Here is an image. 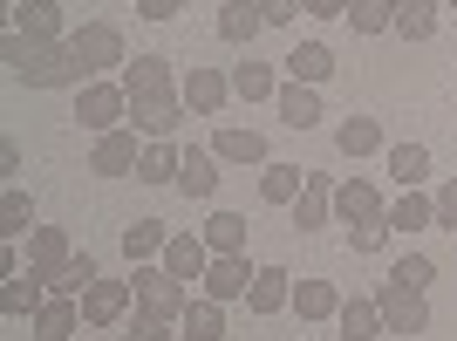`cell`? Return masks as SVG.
I'll list each match as a JSON object with an SVG mask.
<instances>
[{
	"mask_svg": "<svg viewBox=\"0 0 457 341\" xmlns=\"http://www.w3.org/2000/svg\"><path fill=\"white\" fill-rule=\"evenodd\" d=\"M335 76V55H328L321 41H301V48H287V82H328Z\"/></svg>",
	"mask_w": 457,
	"mask_h": 341,
	"instance_id": "cell-27",
	"label": "cell"
},
{
	"mask_svg": "<svg viewBox=\"0 0 457 341\" xmlns=\"http://www.w3.org/2000/svg\"><path fill=\"white\" fill-rule=\"evenodd\" d=\"M376 307H382V328H389V335H423V328H430V301H423V287H382L376 294Z\"/></svg>",
	"mask_w": 457,
	"mask_h": 341,
	"instance_id": "cell-5",
	"label": "cell"
},
{
	"mask_svg": "<svg viewBox=\"0 0 457 341\" xmlns=\"http://www.w3.org/2000/svg\"><path fill=\"white\" fill-rule=\"evenodd\" d=\"M171 335H178V328L164 321V314H137V321H130V341H171Z\"/></svg>",
	"mask_w": 457,
	"mask_h": 341,
	"instance_id": "cell-41",
	"label": "cell"
},
{
	"mask_svg": "<svg viewBox=\"0 0 457 341\" xmlns=\"http://www.w3.org/2000/svg\"><path fill=\"white\" fill-rule=\"evenodd\" d=\"M437 226V198H423V191H403L396 205H389V232H423Z\"/></svg>",
	"mask_w": 457,
	"mask_h": 341,
	"instance_id": "cell-32",
	"label": "cell"
},
{
	"mask_svg": "<svg viewBox=\"0 0 457 341\" xmlns=\"http://www.w3.org/2000/svg\"><path fill=\"white\" fill-rule=\"evenodd\" d=\"M69 48H76L82 62H89V76H103V69H123V28L116 21H82L76 35H69Z\"/></svg>",
	"mask_w": 457,
	"mask_h": 341,
	"instance_id": "cell-4",
	"label": "cell"
},
{
	"mask_svg": "<svg viewBox=\"0 0 457 341\" xmlns=\"http://www.w3.org/2000/svg\"><path fill=\"white\" fill-rule=\"evenodd\" d=\"M205 246L212 253H246V212H212L205 219Z\"/></svg>",
	"mask_w": 457,
	"mask_h": 341,
	"instance_id": "cell-33",
	"label": "cell"
},
{
	"mask_svg": "<svg viewBox=\"0 0 457 341\" xmlns=\"http://www.w3.org/2000/svg\"><path fill=\"white\" fill-rule=\"evenodd\" d=\"M451 14H457V0H451Z\"/></svg>",
	"mask_w": 457,
	"mask_h": 341,
	"instance_id": "cell-48",
	"label": "cell"
},
{
	"mask_svg": "<svg viewBox=\"0 0 457 341\" xmlns=\"http://www.w3.org/2000/svg\"><path fill=\"white\" fill-rule=\"evenodd\" d=\"M382 157H389V178H396L403 191H417L423 178H430V151H423V144H389Z\"/></svg>",
	"mask_w": 457,
	"mask_h": 341,
	"instance_id": "cell-30",
	"label": "cell"
},
{
	"mask_svg": "<svg viewBox=\"0 0 457 341\" xmlns=\"http://www.w3.org/2000/svg\"><path fill=\"white\" fill-rule=\"evenodd\" d=\"M294 273H287V266H260V273H253V287H246V307L253 314H280V307H294Z\"/></svg>",
	"mask_w": 457,
	"mask_h": 341,
	"instance_id": "cell-14",
	"label": "cell"
},
{
	"mask_svg": "<svg viewBox=\"0 0 457 341\" xmlns=\"http://www.w3.org/2000/svg\"><path fill=\"white\" fill-rule=\"evenodd\" d=\"M348 21H355V35H382V28H396V0H355Z\"/></svg>",
	"mask_w": 457,
	"mask_h": 341,
	"instance_id": "cell-39",
	"label": "cell"
},
{
	"mask_svg": "<svg viewBox=\"0 0 457 341\" xmlns=\"http://www.w3.org/2000/svg\"><path fill=\"white\" fill-rule=\"evenodd\" d=\"M382 239H389V219H376V226H355V232H348V246H355V253H376Z\"/></svg>",
	"mask_w": 457,
	"mask_h": 341,
	"instance_id": "cell-43",
	"label": "cell"
},
{
	"mask_svg": "<svg viewBox=\"0 0 457 341\" xmlns=\"http://www.w3.org/2000/svg\"><path fill=\"white\" fill-rule=\"evenodd\" d=\"M130 294H137L130 280H96L89 294H82V321H89V328L123 321V314H130Z\"/></svg>",
	"mask_w": 457,
	"mask_h": 341,
	"instance_id": "cell-10",
	"label": "cell"
},
{
	"mask_svg": "<svg viewBox=\"0 0 457 341\" xmlns=\"http://www.w3.org/2000/svg\"><path fill=\"white\" fill-rule=\"evenodd\" d=\"M7 76L28 82V89H82L89 62H82L69 41H28V35H7Z\"/></svg>",
	"mask_w": 457,
	"mask_h": 341,
	"instance_id": "cell-1",
	"label": "cell"
},
{
	"mask_svg": "<svg viewBox=\"0 0 457 341\" xmlns=\"http://www.w3.org/2000/svg\"><path fill=\"white\" fill-rule=\"evenodd\" d=\"M96 280H103V273H96V260H89V253H76V260L62 266V273H48V294H76V301H82Z\"/></svg>",
	"mask_w": 457,
	"mask_h": 341,
	"instance_id": "cell-37",
	"label": "cell"
},
{
	"mask_svg": "<svg viewBox=\"0 0 457 341\" xmlns=\"http://www.w3.org/2000/svg\"><path fill=\"white\" fill-rule=\"evenodd\" d=\"M205 266H212L205 232H171V246H164V273H171V280H205Z\"/></svg>",
	"mask_w": 457,
	"mask_h": 341,
	"instance_id": "cell-11",
	"label": "cell"
},
{
	"mask_svg": "<svg viewBox=\"0 0 457 341\" xmlns=\"http://www.w3.org/2000/svg\"><path fill=\"white\" fill-rule=\"evenodd\" d=\"M178 191H185V198H212V191H219V151H198V144H191L185 164H178Z\"/></svg>",
	"mask_w": 457,
	"mask_h": 341,
	"instance_id": "cell-19",
	"label": "cell"
},
{
	"mask_svg": "<svg viewBox=\"0 0 457 341\" xmlns=\"http://www.w3.org/2000/svg\"><path fill=\"white\" fill-rule=\"evenodd\" d=\"M164 246H171V232H164V219H137V226H123V260H130V266L157 260Z\"/></svg>",
	"mask_w": 457,
	"mask_h": 341,
	"instance_id": "cell-22",
	"label": "cell"
},
{
	"mask_svg": "<svg viewBox=\"0 0 457 341\" xmlns=\"http://www.w3.org/2000/svg\"><path fill=\"white\" fill-rule=\"evenodd\" d=\"M396 35L403 41H430L437 35V0H396Z\"/></svg>",
	"mask_w": 457,
	"mask_h": 341,
	"instance_id": "cell-34",
	"label": "cell"
},
{
	"mask_svg": "<svg viewBox=\"0 0 457 341\" xmlns=\"http://www.w3.org/2000/svg\"><path fill=\"white\" fill-rule=\"evenodd\" d=\"M430 198H437V226H444V232H457V178H444Z\"/></svg>",
	"mask_w": 457,
	"mask_h": 341,
	"instance_id": "cell-42",
	"label": "cell"
},
{
	"mask_svg": "<svg viewBox=\"0 0 457 341\" xmlns=\"http://www.w3.org/2000/svg\"><path fill=\"white\" fill-rule=\"evenodd\" d=\"M335 321H342V341H382V335H389L376 301H342V314H335Z\"/></svg>",
	"mask_w": 457,
	"mask_h": 341,
	"instance_id": "cell-29",
	"label": "cell"
},
{
	"mask_svg": "<svg viewBox=\"0 0 457 341\" xmlns=\"http://www.w3.org/2000/svg\"><path fill=\"white\" fill-rule=\"evenodd\" d=\"M212 151L226 157V164H273L260 130H219V137H212Z\"/></svg>",
	"mask_w": 457,
	"mask_h": 341,
	"instance_id": "cell-28",
	"label": "cell"
},
{
	"mask_svg": "<svg viewBox=\"0 0 457 341\" xmlns=\"http://www.w3.org/2000/svg\"><path fill=\"white\" fill-rule=\"evenodd\" d=\"M260 14H267V28H287V21L301 14V0H260Z\"/></svg>",
	"mask_w": 457,
	"mask_h": 341,
	"instance_id": "cell-45",
	"label": "cell"
},
{
	"mask_svg": "<svg viewBox=\"0 0 457 341\" xmlns=\"http://www.w3.org/2000/svg\"><path fill=\"white\" fill-rule=\"evenodd\" d=\"M301 185H307L301 164H280V157H273V164H260V198H267V205H294V198H301Z\"/></svg>",
	"mask_w": 457,
	"mask_h": 341,
	"instance_id": "cell-23",
	"label": "cell"
},
{
	"mask_svg": "<svg viewBox=\"0 0 457 341\" xmlns=\"http://www.w3.org/2000/svg\"><path fill=\"white\" fill-rule=\"evenodd\" d=\"M273 103H280V123H287V130H314V123H321V96H314V82H280Z\"/></svg>",
	"mask_w": 457,
	"mask_h": 341,
	"instance_id": "cell-15",
	"label": "cell"
},
{
	"mask_svg": "<svg viewBox=\"0 0 457 341\" xmlns=\"http://www.w3.org/2000/svg\"><path fill=\"white\" fill-rule=\"evenodd\" d=\"M328 212H335V185H328L321 170H307L301 198H294V232H314V226H328Z\"/></svg>",
	"mask_w": 457,
	"mask_h": 341,
	"instance_id": "cell-13",
	"label": "cell"
},
{
	"mask_svg": "<svg viewBox=\"0 0 457 341\" xmlns=\"http://www.w3.org/2000/svg\"><path fill=\"white\" fill-rule=\"evenodd\" d=\"M0 232H7V239L35 232V205H28V191H21V185H7V198H0Z\"/></svg>",
	"mask_w": 457,
	"mask_h": 341,
	"instance_id": "cell-38",
	"label": "cell"
},
{
	"mask_svg": "<svg viewBox=\"0 0 457 341\" xmlns=\"http://www.w3.org/2000/svg\"><path fill=\"white\" fill-rule=\"evenodd\" d=\"M335 151H342V157H369V151H389V144H382V123H376V116H342Z\"/></svg>",
	"mask_w": 457,
	"mask_h": 341,
	"instance_id": "cell-25",
	"label": "cell"
},
{
	"mask_svg": "<svg viewBox=\"0 0 457 341\" xmlns=\"http://www.w3.org/2000/svg\"><path fill=\"white\" fill-rule=\"evenodd\" d=\"M28 260H35L41 273H62V266L76 260V253H69V232H62V226H35V232H28Z\"/></svg>",
	"mask_w": 457,
	"mask_h": 341,
	"instance_id": "cell-26",
	"label": "cell"
},
{
	"mask_svg": "<svg viewBox=\"0 0 457 341\" xmlns=\"http://www.w3.org/2000/svg\"><path fill=\"white\" fill-rule=\"evenodd\" d=\"M178 7H185V0H137V14H144V21H178Z\"/></svg>",
	"mask_w": 457,
	"mask_h": 341,
	"instance_id": "cell-46",
	"label": "cell"
},
{
	"mask_svg": "<svg viewBox=\"0 0 457 341\" xmlns=\"http://www.w3.org/2000/svg\"><path fill=\"white\" fill-rule=\"evenodd\" d=\"M123 116H130V89H123V82H82V96H76V123L82 130L110 137Z\"/></svg>",
	"mask_w": 457,
	"mask_h": 341,
	"instance_id": "cell-2",
	"label": "cell"
},
{
	"mask_svg": "<svg viewBox=\"0 0 457 341\" xmlns=\"http://www.w3.org/2000/svg\"><path fill=\"white\" fill-rule=\"evenodd\" d=\"M335 219H342V226L355 232V226H376V219H389V205L376 198V185L348 178V185H335Z\"/></svg>",
	"mask_w": 457,
	"mask_h": 341,
	"instance_id": "cell-7",
	"label": "cell"
},
{
	"mask_svg": "<svg viewBox=\"0 0 457 341\" xmlns=\"http://www.w3.org/2000/svg\"><path fill=\"white\" fill-rule=\"evenodd\" d=\"M123 89H130V103H137V96H171L178 89L171 55H137V62H123Z\"/></svg>",
	"mask_w": 457,
	"mask_h": 341,
	"instance_id": "cell-8",
	"label": "cell"
},
{
	"mask_svg": "<svg viewBox=\"0 0 457 341\" xmlns=\"http://www.w3.org/2000/svg\"><path fill=\"white\" fill-rule=\"evenodd\" d=\"M178 335H185V341H219V335H226V301L198 294V301L178 314Z\"/></svg>",
	"mask_w": 457,
	"mask_h": 341,
	"instance_id": "cell-18",
	"label": "cell"
},
{
	"mask_svg": "<svg viewBox=\"0 0 457 341\" xmlns=\"http://www.w3.org/2000/svg\"><path fill=\"white\" fill-rule=\"evenodd\" d=\"M130 287H137V307H144V314H164V321H178V314L191 307L185 280H171L164 266H137V273H130Z\"/></svg>",
	"mask_w": 457,
	"mask_h": 341,
	"instance_id": "cell-3",
	"label": "cell"
},
{
	"mask_svg": "<svg viewBox=\"0 0 457 341\" xmlns=\"http://www.w3.org/2000/svg\"><path fill=\"white\" fill-rule=\"evenodd\" d=\"M178 164H185V151H171V137H157V144H144L137 178H144V185H178Z\"/></svg>",
	"mask_w": 457,
	"mask_h": 341,
	"instance_id": "cell-31",
	"label": "cell"
},
{
	"mask_svg": "<svg viewBox=\"0 0 457 341\" xmlns=\"http://www.w3.org/2000/svg\"><path fill=\"white\" fill-rule=\"evenodd\" d=\"M253 273L260 266H246V253H212V266H205V294L212 301H246V287H253Z\"/></svg>",
	"mask_w": 457,
	"mask_h": 341,
	"instance_id": "cell-6",
	"label": "cell"
},
{
	"mask_svg": "<svg viewBox=\"0 0 457 341\" xmlns=\"http://www.w3.org/2000/svg\"><path fill=\"white\" fill-rule=\"evenodd\" d=\"M0 170H7V185L21 178V144H0Z\"/></svg>",
	"mask_w": 457,
	"mask_h": 341,
	"instance_id": "cell-47",
	"label": "cell"
},
{
	"mask_svg": "<svg viewBox=\"0 0 457 341\" xmlns=\"http://www.w3.org/2000/svg\"><path fill=\"white\" fill-rule=\"evenodd\" d=\"M0 307H7V314H41V307H48V273H41V266H28V273H7V287H0Z\"/></svg>",
	"mask_w": 457,
	"mask_h": 341,
	"instance_id": "cell-12",
	"label": "cell"
},
{
	"mask_svg": "<svg viewBox=\"0 0 457 341\" xmlns=\"http://www.w3.org/2000/svg\"><path fill=\"white\" fill-rule=\"evenodd\" d=\"M226 96H232V76H212V69H191V76H185V103L198 116H219V110H226Z\"/></svg>",
	"mask_w": 457,
	"mask_h": 341,
	"instance_id": "cell-21",
	"label": "cell"
},
{
	"mask_svg": "<svg viewBox=\"0 0 457 341\" xmlns=\"http://www.w3.org/2000/svg\"><path fill=\"white\" fill-rule=\"evenodd\" d=\"M232 96H239V103H260V96H280V82H273L267 62H239V69H232Z\"/></svg>",
	"mask_w": 457,
	"mask_h": 341,
	"instance_id": "cell-35",
	"label": "cell"
},
{
	"mask_svg": "<svg viewBox=\"0 0 457 341\" xmlns=\"http://www.w3.org/2000/svg\"><path fill=\"white\" fill-rule=\"evenodd\" d=\"M144 164V151H137V130H110V137H96V151H89V170L96 178H123V170Z\"/></svg>",
	"mask_w": 457,
	"mask_h": 341,
	"instance_id": "cell-9",
	"label": "cell"
},
{
	"mask_svg": "<svg viewBox=\"0 0 457 341\" xmlns=\"http://www.w3.org/2000/svg\"><path fill=\"white\" fill-rule=\"evenodd\" d=\"M76 321H82L76 294H48V307L35 314V335L41 341H69V335H76Z\"/></svg>",
	"mask_w": 457,
	"mask_h": 341,
	"instance_id": "cell-24",
	"label": "cell"
},
{
	"mask_svg": "<svg viewBox=\"0 0 457 341\" xmlns=\"http://www.w3.org/2000/svg\"><path fill=\"white\" fill-rule=\"evenodd\" d=\"M260 28H267L260 0H226V7H219V41H232V48H246Z\"/></svg>",
	"mask_w": 457,
	"mask_h": 341,
	"instance_id": "cell-20",
	"label": "cell"
},
{
	"mask_svg": "<svg viewBox=\"0 0 457 341\" xmlns=\"http://www.w3.org/2000/svg\"><path fill=\"white\" fill-rule=\"evenodd\" d=\"M389 280H396V287H430V280H437V266L423 260V253H410V260H396V273H389Z\"/></svg>",
	"mask_w": 457,
	"mask_h": 341,
	"instance_id": "cell-40",
	"label": "cell"
},
{
	"mask_svg": "<svg viewBox=\"0 0 457 341\" xmlns=\"http://www.w3.org/2000/svg\"><path fill=\"white\" fill-rule=\"evenodd\" d=\"M355 0H301V14H314V21H342Z\"/></svg>",
	"mask_w": 457,
	"mask_h": 341,
	"instance_id": "cell-44",
	"label": "cell"
},
{
	"mask_svg": "<svg viewBox=\"0 0 457 341\" xmlns=\"http://www.w3.org/2000/svg\"><path fill=\"white\" fill-rule=\"evenodd\" d=\"M294 307H301V321H328V314H342V301H335V287H328V280H301V287H294Z\"/></svg>",
	"mask_w": 457,
	"mask_h": 341,
	"instance_id": "cell-36",
	"label": "cell"
},
{
	"mask_svg": "<svg viewBox=\"0 0 457 341\" xmlns=\"http://www.w3.org/2000/svg\"><path fill=\"white\" fill-rule=\"evenodd\" d=\"M14 35L62 41V7H55V0H14Z\"/></svg>",
	"mask_w": 457,
	"mask_h": 341,
	"instance_id": "cell-17",
	"label": "cell"
},
{
	"mask_svg": "<svg viewBox=\"0 0 457 341\" xmlns=\"http://www.w3.org/2000/svg\"><path fill=\"white\" fill-rule=\"evenodd\" d=\"M178 116H185V103H178V96H137V103H130V123H137L144 137H171Z\"/></svg>",
	"mask_w": 457,
	"mask_h": 341,
	"instance_id": "cell-16",
	"label": "cell"
}]
</instances>
